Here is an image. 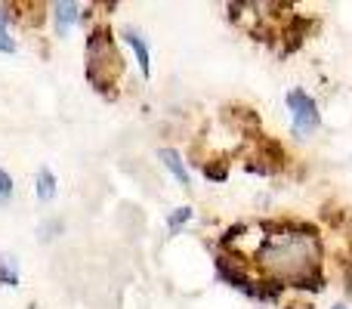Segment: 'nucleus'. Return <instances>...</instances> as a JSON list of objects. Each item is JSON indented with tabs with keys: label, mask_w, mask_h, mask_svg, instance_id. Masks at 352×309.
<instances>
[{
	"label": "nucleus",
	"mask_w": 352,
	"mask_h": 309,
	"mask_svg": "<svg viewBox=\"0 0 352 309\" xmlns=\"http://www.w3.org/2000/svg\"><path fill=\"white\" fill-rule=\"evenodd\" d=\"M260 266L278 281H291V285H303L312 279L318 269V242L309 232H275L263 242L260 248Z\"/></svg>",
	"instance_id": "nucleus-1"
},
{
	"label": "nucleus",
	"mask_w": 352,
	"mask_h": 309,
	"mask_svg": "<svg viewBox=\"0 0 352 309\" xmlns=\"http://www.w3.org/2000/svg\"><path fill=\"white\" fill-rule=\"evenodd\" d=\"M124 62L121 53L115 50L109 28H96L87 37V78L93 81L96 90H109L115 84V78L121 74Z\"/></svg>",
	"instance_id": "nucleus-2"
},
{
	"label": "nucleus",
	"mask_w": 352,
	"mask_h": 309,
	"mask_svg": "<svg viewBox=\"0 0 352 309\" xmlns=\"http://www.w3.org/2000/svg\"><path fill=\"white\" fill-rule=\"evenodd\" d=\"M287 109L294 111V134L297 136H309L318 130L322 118H318V105L312 103V96H306L303 90H291L287 93Z\"/></svg>",
	"instance_id": "nucleus-3"
},
{
	"label": "nucleus",
	"mask_w": 352,
	"mask_h": 309,
	"mask_svg": "<svg viewBox=\"0 0 352 309\" xmlns=\"http://www.w3.org/2000/svg\"><path fill=\"white\" fill-rule=\"evenodd\" d=\"M78 10H80V6L72 3V0H68V3H56V6H53L56 31H59V34H68V31H72V25L78 22V16H80Z\"/></svg>",
	"instance_id": "nucleus-4"
},
{
	"label": "nucleus",
	"mask_w": 352,
	"mask_h": 309,
	"mask_svg": "<svg viewBox=\"0 0 352 309\" xmlns=\"http://www.w3.org/2000/svg\"><path fill=\"white\" fill-rule=\"evenodd\" d=\"M161 161H164V167L170 170L176 180H179L182 186L188 189V170H186V164H182L179 152H173V149H161Z\"/></svg>",
	"instance_id": "nucleus-5"
},
{
	"label": "nucleus",
	"mask_w": 352,
	"mask_h": 309,
	"mask_svg": "<svg viewBox=\"0 0 352 309\" xmlns=\"http://www.w3.org/2000/svg\"><path fill=\"white\" fill-rule=\"evenodd\" d=\"M124 41L133 47V53H136V59H140V68H142V74H148L152 72V65H148V47H146V41H142L140 34H136L133 28H127L124 31Z\"/></svg>",
	"instance_id": "nucleus-6"
},
{
	"label": "nucleus",
	"mask_w": 352,
	"mask_h": 309,
	"mask_svg": "<svg viewBox=\"0 0 352 309\" xmlns=\"http://www.w3.org/2000/svg\"><path fill=\"white\" fill-rule=\"evenodd\" d=\"M56 195V176L50 167H41V173H37V198L41 201H50Z\"/></svg>",
	"instance_id": "nucleus-7"
},
{
	"label": "nucleus",
	"mask_w": 352,
	"mask_h": 309,
	"mask_svg": "<svg viewBox=\"0 0 352 309\" xmlns=\"http://www.w3.org/2000/svg\"><path fill=\"white\" fill-rule=\"evenodd\" d=\"M6 10L3 6H0V53H12V50H16V41H12L10 37V31H6Z\"/></svg>",
	"instance_id": "nucleus-8"
},
{
	"label": "nucleus",
	"mask_w": 352,
	"mask_h": 309,
	"mask_svg": "<svg viewBox=\"0 0 352 309\" xmlns=\"http://www.w3.org/2000/svg\"><path fill=\"white\" fill-rule=\"evenodd\" d=\"M0 281L3 285H19V269L10 257H3V263H0Z\"/></svg>",
	"instance_id": "nucleus-9"
},
{
	"label": "nucleus",
	"mask_w": 352,
	"mask_h": 309,
	"mask_svg": "<svg viewBox=\"0 0 352 309\" xmlns=\"http://www.w3.org/2000/svg\"><path fill=\"white\" fill-rule=\"evenodd\" d=\"M186 220H192V211H188V207H176L170 217H167V226H170V229L176 232L182 223H186Z\"/></svg>",
	"instance_id": "nucleus-10"
},
{
	"label": "nucleus",
	"mask_w": 352,
	"mask_h": 309,
	"mask_svg": "<svg viewBox=\"0 0 352 309\" xmlns=\"http://www.w3.org/2000/svg\"><path fill=\"white\" fill-rule=\"evenodd\" d=\"M12 195V180L6 170H0V201H6Z\"/></svg>",
	"instance_id": "nucleus-11"
},
{
	"label": "nucleus",
	"mask_w": 352,
	"mask_h": 309,
	"mask_svg": "<svg viewBox=\"0 0 352 309\" xmlns=\"http://www.w3.org/2000/svg\"><path fill=\"white\" fill-rule=\"evenodd\" d=\"M59 229H62V223H59V220H53V223H47V226H43V229H41L43 242H50V238H56V232H59Z\"/></svg>",
	"instance_id": "nucleus-12"
},
{
	"label": "nucleus",
	"mask_w": 352,
	"mask_h": 309,
	"mask_svg": "<svg viewBox=\"0 0 352 309\" xmlns=\"http://www.w3.org/2000/svg\"><path fill=\"white\" fill-rule=\"evenodd\" d=\"M207 176H210V180H226V167L223 164H217V167L210 164V167H207Z\"/></svg>",
	"instance_id": "nucleus-13"
},
{
	"label": "nucleus",
	"mask_w": 352,
	"mask_h": 309,
	"mask_svg": "<svg viewBox=\"0 0 352 309\" xmlns=\"http://www.w3.org/2000/svg\"><path fill=\"white\" fill-rule=\"evenodd\" d=\"M0 263H3V257H0Z\"/></svg>",
	"instance_id": "nucleus-14"
}]
</instances>
